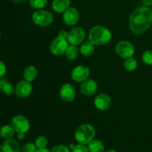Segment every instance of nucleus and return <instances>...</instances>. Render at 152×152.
<instances>
[{
	"label": "nucleus",
	"instance_id": "1",
	"mask_svg": "<svg viewBox=\"0 0 152 152\" xmlns=\"http://www.w3.org/2000/svg\"><path fill=\"white\" fill-rule=\"evenodd\" d=\"M152 25V10L142 6L135 9L129 17V27L134 34H141Z\"/></svg>",
	"mask_w": 152,
	"mask_h": 152
},
{
	"label": "nucleus",
	"instance_id": "2",
	"mask_svg": "<svg viewBox=\"0 0 152 152\" xmlns=\"http://www.w3.org/2000/svg\"><path fill=\"white\" fill-rule=\"evenodd\" d=\"M112 34L105 27L96 25L91 28L88 34V40L94 45H104L111 41Z\"/></svg>",
	"mask_w": 152,
	"mask_h": 152
},
{
	"label": "nucleus",
	"instance_id": "3",
	"mask_svg": "<svg viewBox=\"0 0 152 152\" xmlns=\"http://www.w3.org/2000/svg\"><path fill=\"white\" fill-rule=\"evenodd\" d=\"M96 132L93 126L90 124H83L76 130L74 137L77 142L83 145H88L94 138Z\"/></svg>",
	"mask_w": 152,
	"mask_h": 152
},
{
	"label": "nucleus",
	"instance_id": "4",
	"mask_svg": "<svg viewBox=\"0 0 152 152\" xmlns=\"http://www.w3.org/2000/svg\"><path fill=\"white\" fill-rule=\"evenodd\" d=\"M32 20L35 25L40 27H47L53 22V16L50 12L45 10H38L32 15Z\"/></svg>",
	"mask_w": 152,
	"mask_h": 152
},
{
	"label": "nucleus",
	"instance_id": "5",
	"mask_svg": "<svg viewBox=\"0 0 152 152\" xmlns=\"http://www.w3.org/2000/svg\"><path fill=\"white\" fill-rule=\"evenodd\" d=\"M115 52L120 57L126 59L133 56L134 54L135 48L132 42L126 40H122L116 45Z\"/></svg>",
	"mask_w": 152,
	"mask_h": 152
},
{
	"label": "nucleus",
	"instance_id": "6",
	"mask_svg": "<svg viewBox=\"0 0 152 152\" xmlns=\"http://www.w3.org/2000/svg\"><path fill=\"white\" fill-rule=\"evenodd\" d=\"M86 37V31L83 28L75 27L68 32L67 41L70 45H79L82 44Z\"/></svg>",
	"mask_w": 152,
	"mask_h": 152
},
{
	"label": "nucleus",
	"instance_id": "7",
	"mask_svg": "<svg viewBox=\"0 0 152 152\" xmlns=\"http://www.w3.org/2000/svg\"><path fill=\"white\" fill-rule=\"evenodd\" d=\"M11 125L17 134H25L30 129V122L22 115H16L11 120Z\"/></svg>",
	"mask_w": 152,
	"mask_h": 152
},
{
	"label": "nucleus",
	"instance_id": "8",
	"mask_svg": "<svg viewBox=\"0 0 152 152\" xmlns=\"http://www.w3.org/2000/svg\"><path fill=\"white\" fill-rule=\"evenodd\" d=\"M68 44L67 39H65L56 37L52 41L50 46V53L54 56H62L65 54V50L68 47Z\"/></svg>",
	"mask_w": 152,
	"mask_h": 152
},
{
	"label": "nucleus",
	"instance_id": "9",
	"mask_svg": "<svg viewBox=\"0 0 152 152\" xmlns=\"http://www.w3.org/2000/svg\"><path fill=\"white\" fill-rule=\"evenodd\" d=\"M90 76V69L85 65H78L73 69L71 77L73 80L77 83H83L88 80Z\"/></svg>",
	"mask_w": 152,
	"mask_h": 152
},
{
	"label": "nucleus",
	"instance_id": "10",
	"mask_svg": "<svg viewBox=\"0 0 152 152\" xmlns=\"http://www.w3.org/2000/svg\"><path fill=\"white\" fill-rule=\"evenodd\" d=\"M80 19V13L75 7H69L62 15V21L67 26H74L77 25Z\"/></svg>",
	"mask_w": 152,
	"mask_h": 152
},
{
	"label": "nucleus",
	"instance_id": "11",
	"mask_svg": "<svg viewBox=\"0 0 152 152\" xmlns=\"http://www.w3.org/2000/svg\"><path fill=\"white\" fill-rule=\"evenodd\" d=\"M33 91L32 85L30 82L22 80L15 86V94L19 98H27Z\"/></svg>",
	"mask_w": 152,
	"mask_h": 152
},
{
	"label": "nucleus",
	"instance_id": "12",
	"mask_svg": "<svg viewBox=\"0 0 152 152\" xmlns=\"http://www.w3.org/2000/svg\"><path fill=\"white\" fill-rule=\"evenodd\" d=\"M98 88V85L95 80L91 79H88L84 82L81 83L80 91V93L85 96H90L94 94Z\"/></svg>",
	"mask_w": 152,
	"mask_h": 152
},
{
	"label": "nucleus",
	"instance_id": "13",
	"mask_svg": "<svg viewBox=\"0 0 152 152\" xmlns=\"http://www.w3.org/2000/svg\"><path fill=\"white\" fill-rule=\"evenodd\" d=\"M61 99L67 102H72L76 96V90L74 86L69 83L64 84L59 90Z\"/></svg>",
	"mask_w": 152,
	"mask_h": 152
},
{
	"label": "nucleus",
	"instance_id": "14",
	"mask_svg": "<svg viewBox=\"0 0 152 152\" xmlns=\"http://www.w3.org/2000/svg\"><path fill=\"white\" fill-rule=\"evenodd\" d=\"M111 99L109 95L106 94H100L94 99V105L98 110L106 111L111 107Z\"/></svg>",
	"mask_w": 152,
	"mask_h": 152
},
{
	"label": "nucleus",
	"instance_id": "15",
	"mask_svg": "<svg viewBox=\"0 0 152 152\" xmlns=\"http://www.w3.org/2000/svg\"><path fill=\"white\" fill-rule=\"evenodd\" d=\"M20 145L14 139L5 140L1 145V152H19Z\"/></svg>",
	"mask_w": 152,
	"mask_h": 152
},
{
	"label": "nucleus",
	"instance_id": "16",
	"mask_svg": "<svg viewBox=\"0 0 152 152\" xmlns=\"http://www.w3.org/2000/svg\"><path fill=\"white\" fill-rule=\"evenodd\" d=\"M71 5V0H53L52 8L58 13H63Z\"/></svg>",
	"mask_w": 152,
	"mask_h": 152
},
{
	"label": "nucleus",
	"instance_id": "17",
	"mask_svg": "<svg viewBox=\"0 0 152 152\" xmlns=\"http://www.w3.org/2000/svg\"><path fill=\"white\" fill-rule=\"evenodd\" d=\"M0 91L7 96H11L15 93V88L8 80L1 77L0 78Z\"/></svg>",
	"mask_w": 152,
	"mask_h": 152
},
{
	"label": "nucleus",
	"instance_id": "18",
	"mask_svg": "<svg viewBox=\"0 0 152 152\" xmlns=\"http://www.w3.org/2000/svg\"><path fill=\"white\" fill-rule=\"evenodd\" d=\"M37 74H38V71H37V68L34 65H28V67L25 68L23 71V77L25 80L26 81L33 82L37 78Z\"/></svg>",
	"mask_w": 152,
	"mask_h": 152
},
{
	"label": "nucleus",
	"instance_id": "19",
	"mask_svg": "<svg viewBox=\"0 0 152 152\" xmlns=\"http://www.w3.org/2000/svg\"><path fill=\"white\" fill-rule=\"evenodd\" d=\"M95 50L94 45L90 41L85 42L81 45L80 52L83 56H90L94 53Z\"/></svg>",
	"mask_w": 152,
	"mask_h": 152
},
{
	"label": "nucleus",
	"instance_id": "20",
	"mask_svg": "<svg viewBox=\"0 0 152 152\" xmlns=\"http://www.w3.org/2000/svg\"><path fill=\"white\" fill-rule=\"evenodd\" d=\"M16 131L13 129L12 125H5V126L1 127L0 129V137L3 139H10L14 136Z\"/></svg>",
	"mask_w": 152,
	"mask_h": 152
},
{
	"label": "nucleus",
	"instance_id": "21",
	"mask_svg": "<svg viewBox=\"0 0 152 152\" xmlns=\"http://www.w3.org/2000/svg\"><path fill=\"white\" fill-rule=\"evenodd\" d=\"M89 152H104L105 151V145L103 142L98 140H93L88 144Z\"/></svg>",
	"mask_w": 152,
	"mask_h": 152
},
{
	"label": "nucleus",
	"instance_id": "22",
	"mask_svg": "<svg viewBox=\"0 0 152 152\" xmlns=\"http://www.w3.org/2000/svg\"><path fill=\"white\" fill-rule=\"evenodd\" d=\"M65 56L69 60H74L79 55V49L76 45H70L65 50Z\"/></svg>",
	"mask_w": 152,
	"mask_h": 152
},
{
	"label": "nucleus",
	"instance_id": "23",
	"mask_svg": "<svg viewBox=\"0 0 152 152\" xmlns=\"http://www.w3.org/2000/svg\"><path fill=\"white\" fill-rule=\"evenodd\" d=\"M124 68L129 72H132L137 68V61L133 56L128 58L124 62Z\"/></svg>",
	"mask_w": 152,
	"mask_h": 152
},
{
	"label": "nucleus",
	"instance_id": "24",
	"mask_svg": "<svg viewBox=\"0 0 152 152\" xmlns=\"http://www.w3.org/2000/svg\"><path fill=\"white\" fill-rule=\"evenodd\" d=\"M48 0H30V6L34 10H42L47 5Z\"/></svg>",
	"mask_w": 152,
	"mask_h": 152
},
{
	"label": "nucleus",
	"instance_id": "25",
	"mask_svg": "<svg viewBox=\"0 0 152 152\" xmlns=\"http://www.w3.org/2000/svg\"><path fill=\"white\" fill-rule=\"evenodd\" d=\"M142 60L145 65H152V50H145L142 53Z\"/></svg>",
	"mask_w": 152,
	"mask_h": 152
},
{
	"label": "nucleus",
	"instance_id": "26",
	"mask_svg": "<svg viewBox=\"0 0 152 152\" xmlns=\"http://www.w3.org/2000/svg\"><path fill=\"white\" fill-rule=\"evenodd\" d=\"M48 144V139L45 136H39L35 141V145H37V148H45Z\"/></svg>",
	"mask_w": 152,
	"mask_h": 152
},
{
	"label": "nucleus",
	"instance_id": "27",
	"mask_svg": "<svg viewBox=\"0 0 152 152\" xmlns=\"http://www.w3.org/2000/svg\"><path fill=\"white\" fill-rule=\"evenodd\" d=\"M37 147L33 142H28L22 147L21 151L22 152H37Z\"/></svg>",
	"mask_w": 152,
	"mask_h": 152
},
{
	"label": "nucleus",
	"instance_id": "28",
	"mask_svg": "<svg viewBox=\"0 0 152 152\" xmlns=\"http://www.w3.org/2000/svg\"><path fill=\"white\" fill-rule=\"evenodd\" d=\"M51 152H70L69 148L64 145H56L51 149Z\"/></svg>",
	"mask_w": 152,
	"mask_h": 152
},
{
	"label": "nucleus",
	"instance_id": "29",
	"mask_svg": "<svg viewBox=\"0 0 152 152\" xmlns=\"http://www.w3.org/2000/svg\"><path fill=\"white\" fill-rule=\"evenodd\" d=\"M72 152H89L88 148L86 146V145L83 144H79V145H75Z\"/></svg>",
	"mask_w": 152,
	"mask_h": 152
},
{
	"label": "nucleus",
	"instance_id": "30",
	"mask_svg": "<svg viewBox=\"0 0 152 152\" xmlns=\"http://www.w3.org/2000/svg\"><path fill=\"white\" fill-rule=\"evenodd\" d=\"M6 71H7V68H6L5 64L4 62L0 60V78L4 77V74H6Z\"/></svg>",
	"mask_w": 152,
	"mask_h": 152
},
{
	"label": "nucleus",
	"instance_id": "31",
	"mask_svg": "<svg viewBox=\"0 0 152 152\" xmlns=\"http://www.w3.org/2000/svg\"><path fill=\"white\" fill-rule=\"evenodd\" d=\"M57 37L67 39V37H68V32L65 31H60L59 32V34H58Z\"/></svg>",
	"mask_w": 152,
	"mask_h": 152
},
{
	"label": "nucleus",
	"instance_id": "32",
	"mask_svg": "<svg viewBox=\"0 0 152 152\" xmlns=\"http://www.w3.org/2000/svg\"><path fill=\"white\" fill-rule=\"evenodd\" d=\"M142 1L144 6H146V7L152 6V0H142Z\"/></svg>",
	"mask_w": 152,
	"mask_h": 152
},
{
	"label": "nucleus",
	"instance_id": "33",
	"mask_svg": "<svg viewBox=\"0 0 152 152\" xmlns=\"http://www.w3.org/2000/svg\"><path fill=\"white\" fill-rule=\"evenodd\" d=\"M37 152H51V151H49V150L47 149V148H38V149L37 150Z\"/></svg>",
	"mask_w": 152,
	"mask_h": 152
},
{
	"label": "nucleus",
	"instance_id": "34",
	"mask_svg": "<svg viewBox=\"0 0 152 152\" xmlns=\"http://www.w3.org/2000/svg\"><path fill=\"white\" fill-rule=\"evenodd\" d=\"M17 138L20 140H23L25 138V134H22V133H19L17 134Z\"/></svg>",
	"mask_w": 152,
	"mask_h": 152
},
{
	"label": "nucleus",
	"instance_id": "35",
	"mask_svg": "<svg viewBox=\"0 0 152 152\" xmlns=\"http://www.w3.org/2000/svg\"><path fill=\"white\" fill-rule=\"evenodd\" d=\"M13 1L16 3H21V2H23V1H25V0H13Z\"/></svg>",
	"mask_w": 152,
	"mask_h": 152
},
{
	"label": "nucleus",
	"instance_id": "36",
	"mask_svg": "<svg viewBox=\"0 0 152 152\" xmlns=\"http://www.w3.org/2000/svg\"><path fill=\"white\" fill-rule=\"evenodd\" d=\"M74 147H75V145H74V144H71V145H70V148H71V150L74 149Z\"/></svg>",
	"mask_w": 152,
	"mask_h": 152
},
{
	"label": "nucleus",
	"instance_id": "37",
	"mask_svg": "<svg viewBox=\"0 0 152 152\" xmlns=\"http://www.w3.org/2000/svg\"><path fill=\"white\" fill-rule=\"evenodd\" d=\"M105 152H117V151H114V150H108V151H106Z\"/></svg>",
	"mask_w": 152,
	"mask_h": 152
},
{
	"label": "nucleus",
	"instance_id": "38",
	"mask_svg": "<svg viewBox=\"0 0 152 152\" xmlns=\"http://www.w3.org/2000/svg\"><path fill=\"white\" fill-rule=\"evenodd\" d=\"M0 152H1V143H0Z\"/></svg>",
	"mask_w": 152,
	"mask_h": 152
},
{
	"label": "nucleus",
	"instance_id": "39",
	"mask_svg": "<svg viewBox=\"0 0 152 152\" xmlns=\"http://www.w3.org/2000/svg\"><path fill=\"white\" fill-rule=\"evenodd\" d=\"M0 37H1V31H0Z\"/></svg>",
	"mask_w": 152,
	"mask_h": 152
},
{
	"label": "nucleus",
	"instance_id": "40",
	"mask_svg": "<svg viewBox=\"0 0 152 152\" xmlns=\"http://www.w3.org/2000/svg\"><path fill=\"white\" fill-rule=\"evenodd\" d=\"M0 50H1V47H0Z\"/></svg>",
	"mask_w": 152,
	"mask_h": 152
},
{
	"label": "nucleus",
	"instance_id": "41",
	"mask_svg": "<svg viewBox=\"0 0 152 152\" xmlns=\"http://www.w3.org/2000/svg\"><path fill=\"white\" fill-rule=\"evenodd\" d=\"M0 129H1V126H0Z\"/></svg>",
	"mask_w": 152,
	"mask_h": 152
},
{
	"label": "nucleus",
	"instance_id": "42",
	"mask_svg": "<svg viewBox=\"0 0 152 152\" xmlns=\"http://www.w3.org/2000/svg\"><path fill=\"white\" fill-rule=\"evenodd\" d=\"M151 10H152V9H151Z\"/></svg>",
	"mask_w": 152,
	"mask_h": 152
}]
</instances>
